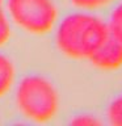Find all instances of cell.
Segmentation results:
<instances>
[{
    "mask_svg": "<svg viewBox=\"0 0 122 126\" xmlns=\"http://www.w3.org/2000/svg\"><path fill=\"white\" fill-rule=\"evenodd\" d=\"M71 124L75 125V126H94V125H98L100 122H98L96 118H93L92 116L81 114V116H79V117L75 118Z\"/></svg>",
    "mask_w": 122,
    "mask_h": 126,
    "instance_id": "cell-10",
    "label": "cell"
},
{
    "mask_svg": "<svg viewBox=\"0 0 122 126\" xmlns=\"http://www.w3.org/2000/svg\"><path fill=\"white\" fill-rule=\"evenodd\" d=\"M113 0H71L74 5L79 8H84V9H94V8L104 7L106 4L112 3Z\"/></svg>",
    "mask_w": 122,
    "mask_h": 126,
    "instance_id": "cell-8",
    "label": "cell"
},
{
    "mask_svg": "<svg viewBox=\"0 0 122 126\" xmlns=\"http://www.w3.org/2000/svg\"><path fill=\"white\" fill-rule=\"evenodd\" d=\"M17 105L24 116L35 122L51 120L58 110V93L50 81L41 76L22 79L17 88Z\"/></svg>",
    "mask_w": 122,
    "mask_h": 126,
    "instance_id": "cell-2",
    "label": "cell"
},
{
    "mask_svg": "<svg viewBox=\"0 0 122 126\" xmlns=\"http://www.w3.org/2000/svg\"><path fill=\"white\" fill-rule=\"evenodd\" d=\"M88 59L94 67L101 70L120 68L122 67V42L109 33Z\"/></svg>",
    "mask_w": 122,
    "mask_h": 126,
    "instance_id": "cell-4",
    "label": "cell"
},
{
    "mask_svg": "<svg viewBox=\"0 0 122 126\" xmlns=\"http://www.w3.org/2000/svg\"><path fill=\"white\" fill-rule=\"evenodd\" d=\"M9 24H8L4 13L0 11V45L7 42V39L9 38Z\"/></svg>",
    "mask_w": 122,
    "mask_h": 126,
    "instance_id": "cell-9",
    "label": "cell"
},
{
    "mask_svg": "<svg viewBox=\"0 0 122 126\" xmlns=\"http://www.w3.org/2000/svg\"><path fill=\"white\" fill-rule=\"evenodd\" d=\"M108 120L114 126H122V94L110 102L108 108Z\"/></svg>",
    "mask_w": 122,
    "mask_h": 126,
    "instance_id": "cell-7",
    "label": "cell"
},
{
    "mask_svg": "<svg viewBox=\"0 0 122 126\" xmlns=\"http://www.w3.org/2000/svg\"><path fill=\"white\" fill-rule=\"evenodd\" d=\"M0 3H1V0H0Z\"/></svg>",
    "mask_w": 122,
    "mask_h": 126,
    "instance_id": "cell-11",
    "label": "cell"
},
{
    "mask_svg": "<svg viewBox=\"0 0 122 126\" xmlns=\"http://www.w3.org/2000/svg\"><path fill=\"white\" fill-rule=\"evenodd\" d=\"M8 9L16 24L35 34L49 32L57 20L51 0H8Z\"/></svg>",
    "mask_w": 122,
    "mask_h": 126,
    "instance_id": "cell-3",
    "label": "cell"
},
{
    "mask_svg": "<svg viewBox=\"0 0 122 126\" xmlns=\"http://www.w3.org/2000/svg\"><path fill=\"white\" fill-rule=\"evenodd\" d=\"M108 34V24L100 17L88 13H74L67 16L59 25L57 45L67 57L88 59Z\"/></svg>",
    "mask_w": 122,
    "mask_h": 126,
    "instance_id": "cell-1",
    "label": "cell"
},
{
    "mask_svg": "<svg viewBox=\"0 0 122 126\" xmlns=\"http://www.w3.org/2000/svg\"><path fill=\"white\" fill-rule=\"evenodd\" d=\"M15 68L12 66L11 61L0 54V96L7 93L9 87L13 81Z\"/></svg>",
    "mask_w": 122,
    "mask_h": 126,
    "instance_id": "cell-5",
    "label": "cell"
},
{
    "mask_svg": "<svg viewBox=\"0 0 122 126\" xmlns=\"http://www.w3.org/2000/svg\"><path fill=\"white\" fill-rule=\"evenodd\" d=\"M106 24H108L109 33L122 42V3L114 8V11L110 15L109 22Z\"/></svg>",
    "mask_w": 122,
    "mask_h": 126,
    "instance_id": "cell-6",
    "label": "cell"
}]
</instances>
